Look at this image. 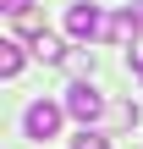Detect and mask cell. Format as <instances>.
<instances>
[{"label":"cell","instance_id":"1","mask_svg":"<svg viewBox=\"0 0 143 149\" xmlns=\"http://www.w3.org/2000/svg\"><path fill=\"white\" fill-rule=\"evenodd\" d=\"M61 116H66V105L33 100V105L22 111V133H28V138H55V133H61Z\"/></svg>","mask_w":143,"mask_h":149},{"label":"cell","instance_id":"2","mask_svg":"<svg viewBox=\"0 0 143 149\" xmlns=\"http://www.w3.org/2000/svg\"><path fill=\"white\" fill-rule=\"evenodd\" d=\"M66 116H77L83 127H94V122L105 116V100H99V88H88V83H72V88H66Z\"/></svg>","mask_w":143,"mask_h":149},{"label":"cell","instance_id":"3","mask_svg":"<svg viewBox=\"0 0 143 149\" xmlns=\"http://www.w3.org/2000/svg\"><path fill=\"white\" fill-rule=\"evenodd\" d=\"M66 33H72V39H99V33H105V17H99V6H88V0L66 6Z\"/></svg>","mask_w":143,"mask_h":149},{"label":"cell","instance_id":"4","mask_svg":"<svg viewBox=\"0 0 143 149\" xmlns=\"http://www.w3.org/2000/svg\"><path fill=\"white\" fill-rule=\"evenodd\" d=\"M138 11H116V17H110V22H105V39H110V44H127V39H138Z\"/></svg>","mask_w":143,"mask_h":149},{"label":"cell","instance_id":"5","mask_svg":"<svg viewBox=\"0 0 143 149\" xmlns=\"http://www.w3.org/2000/svg\"><path fill=\"white\" fill-rule=\"evenodd\" d=\"M33 55H39V61H50V66H55V61H66L61 39H50V33H39V39H33Z\"/></svg>","mask_w":143,"mask_h":149},{"label":"cell","instance_id":"6","mask_svg":"<svg viewBox=\"0 0 143 149\" xmlns=\"http://www.w3.org/2000/svg\"><path fill=\"white\" fill-rule=\"evenodd\" d=\"M22 72V50L17 44H0V77H17Z\"/></svg>","mask_w":143,"mask_h":149},{"label":"cell","instance_id":"7","mask_svg":"<svg viewBox=\"0 0 143 149\" xmlns=\"http://www.w3.org/2000/svg\"><path fill=\"white\" fill-rule=\"evenodd\" d=\"M72 149H110V138H105V133H94V127H83V133L72 138Z\"/></svg>","mask_w":143,"mask_h":149},{"label":"cell","instance_id":"8","mask_svg":"<svg viewBox=\"0 0 143 149\" xmlns=\"http://www.w3.org/2000/svg\"><path fill=\"white\" fill-rule=\"evenodd\" d=\"M0 6H6L11 17H22V11H28V0H0Z\"/></svg>","mask_w":143,"mask_h":149},{"label":"cell","instance_id":"9","mask_svg":"<svg viewBox=\"0 0 143 149\" xmlns=\"http://www.w3.org/2000/svg\"><path fill=\"white\" fill-rule=\"evenodd\" d=\"M132 66H138V83H143V55H132Z\"/></svg>","mask_w":143,"mask_h":149}]
</instances>
